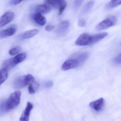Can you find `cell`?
Listing matches in <instances>:
<instances>
[{"instance_id":"cell-1","label":"cell","mask_w":121,"mask_h":121,"mask_svg":"<svg viewBox=\"0 0 121 121\" xmlns=\"http://www.w3.org/2000/svg\"><path fill=\"white\" fill-rule=\"evenodd\" d=\"M21 97V92L17 91L12 93L8 99L1 102L0 107V114L17 107L20 103Z\"/></svg>"},{"instance_id":"cell-2","label":"cell","mask_w":121,"mask_h":121,"mask_svg":"<svg viewBox=\"0 0 121 121\" xmlns=\"http://www.w3.org/2000/svg\"><path fill=\"white\" fill-rule=\"evenodd\" d=\"M34 80L35 78L33 76L28 74L17 78L14 81L13 85L15 88L20 89L29 85Z\"/></svg>"},{"instance_id":"cell-3","label":"cell","mask_w":121,"mask_h":121,"mask_svg":"<svg viewBox=\"0 0 121 121\" xmlns=\"http://www.w3.org/2000/svg\"><path fill=\"white\" fill-rule=\"evenodd\" d=\"M97 42L95 35H91L84 33L81 34L77 39L75 44L78 46H86Z\"/></svg>"},{"instance_id":"cell-4","label":"cell","mask_w":121,"mask_h":121,"mask_svg":"<svg viewBox=\"0 0 121 121\" xmlns=\"http://www.w3.org/2000/svg\"><path fill=\"white\" fill-rule=\"evenodd\" d=\"M26 57V54L25 53L19 54L15 57L5 61L3 64V66L7 69L13 68L24 61Z\"/></svg>"},{"instance_id":"cell-5","label":"cell","mask_w":121,"mask_h":121,"mask_svg":"<svg viewBox=\"0 0 121 121\" xmlns=\"http://www.w3.org/2000/svg\"><path fill=\"white\" fill-rule=\"evenodd\" d=\"M117 17L114 16L108 18L98 24L96 27L97 30H102L108 29L115 25L117 22Z\"/></svg>"},{"instance_id":"cell-6","label":"cell","mask_w":121,"mask_h":121,"mask_svg":"<svg viewBox=\"0 0 121 121\" xmlns=\"http://www.w3.org/2000/svg\"><path fill=\"white\" fill-rule=\"evenodd\" d=\"M80 65L79 61L73 58L65 61L62 65L61 69L63 70H68L78 67Z\"/></svg>"},{"instance_id":"cell-7","label":"cell","mask_w":121,"mask_h":121,"mask_svg":"<svg viewBox=\"0 0 121 121\" xmlns=\"http://www.w3.org/2000/svg\"><path fill=\"white\" fill-rule=\"evenodd\" d=\"M14 17V14L12 12H7L5 13L0 19V27L4 26L12 21Z\"/></svg>"},{"instance_id":"cell-8","label":"cell","mask_w":121,"mask_h":121,"mask_svg":"<svg viewBox=\"0 0 121 121\" xmlns=\"http://www.w3.org/2000/svg\"><path fill=\"white\" fill-rule=\"evenodd\" d=\"M70 22L69 21H64L59 25L56 32L59 36H62L67 34L70 27Z\"/></svg>"},{"instance_id":"cell-9","label":"cell","mask_w":121,"mask_h":121,"mask_svg":"<svg viewBox=\"0 0 121 121\" xmlns=\"http://www.w3.org/2000/svg\"><path fill=\"white\" fill-rule=\"evenodd\" d=\"M104 104V99L103 98L91 102L90 103V107L95 111L99 112L102 109Z\"/></svg>"},{"instance_id":"cell-10","label":"cell","mask_w":121,"mask_h":121,"mask_svg":"<svg viewBox=\"0 0 121 121\" xmlns=\"http://www.w3.org/2000/svg\"><path fill=\"white\" fill-rule=\"evenodd\" d=\"M33 108V104L30 102H28L25 110L20 117V120L21 121H29L30 112Z\"/></svg>"},{"instance_id":"cell-11","label":"cell","mask_w":121,"mask_h":121,"mask_svg":"<svg viewBox=\"0 0 121 121\" xmlns=\"http://www.w3.org/2000/svg\"><path fill=\"white\" fill-rule=\"evenodd\" d=\"M16 28L15 26H12L7 29L3 30L0 32V39L7 38L13 36L16 33Z\"/></svg>"},{"instance_id":"cell-12","label":"cell","mask_w":121,"mask_h":121,"mask_svg":"<svg viewBox=\"0 0 121 121\" xmlns=\"http://www.w3.org/2000/svg\"><path fill=\"white\" fill-rule=\"evenodd\" d=\"M89 54L87 52H82L77 53L73 56L74 58L78 60L80 64H82L87 59Z\"/></svg>"},{"instance_id":"cell-13","label":"cell","mask_w":121,"mask_h":121,"mask_svg":"<svg viewBox=\"0 0 121 121\" xmlns=\"http://www.w3.org/2000/svg\"><path fill=\"white\" fill-rule=\"evenodd\" d=\"M39 30L36 29L31 30L25 32L20 36V39L21 40L27 39L33 37L38 33Z\"/></svg>"},{"instance_id":"cell-14","label":"cell","mask_w":121,"mask_h":121,"mask_svg":"<svg viewBox=\"0 0 121 121\" xmlns=\"http://www.w3.org/2000/svg\"><path fill=\"white\" fill-rule=\"evenodd\" d=\"M34 19L35 22L40 26H44L46 22V18L40 13L35 14L34 16Z\"/></svg>"},{"instance_id":"cell-15","label":"cell","mask_w":121,"mask_h":121,"mask_svg":"<svg viewBox=\"0 0 121 121\" xmlns=\"http://www.w3.org/2000/svg\"><path fill=\"white\" fill-rule=\"evenodd\" d=\"M35 10L36 13L46 14L50 12V8L48 5L43 4L37 6L35 8Z\"/></svg>"},{"instance_id":"cell-16","label":"cell","mask_w":121,"mask_h":121,"mask_svg":"<svg viewBox=\"0 0 121 121\" xmlns=\"http://www.w3.org/2000/svg\"><path fill=\"white\" fill-rule=\"evenodd\" d=\"M95 4V2L93 0H91L87 3L83 7L82 9V14H85L87 13L93 7Z\"/></svg>"},{"instance_id":"cell-17","label":"cell","mask_w":121,"mask_h":121,"mask_svg":"<svg viewBox=\"0 0 121 121\" xmlns=\"http://www.w3.org/2000/svg\"><path fill=\"white\" fill-rule=\"evenodd\" d=\"M8 77L7 69L3 68L0 70V85H2L7 80Z\"/></svg>"},{"instance_id":"cell-18","label":"cell","mask_w":121,"mask_h":121,"mask_svg":"<svg viewBox=\"0 0 121 121\" xmlns=\"http://www.w3.org/2000/svg\"><path fill=\"white\" fill-rule=\"evenodd\" d=\"M121 4V0H112L107 6V8L112 9Z\"/></svg>"},{"instance_id":"cell-19","label":"cell","mask_w":121,"mask_h":121,"mask_svg":"<svg viewBox=\"0 0 121 121\" xmlns=\"http://www.w3.org/2000/svg\"><path fill=\"white\" fill-rule=\"evenodd\" d=\"M63 0H46L49 4L54 8H59Z\"/></svg>"},{"instance_id":"cell-20","label":"cell","mask_w":121,"mask_h":121,"mask_svg":"<svg viewBox=\"0 0 121 121\" xmlns=\"http://www.w3.org/2000/svg\"><path fill=\"white\" fill-rule=\"evenodd\" d=\"M112 62L114 65L121 64V53L113 58L112 60Z\"/></svg>"},{"instance_id":"cell-21","label":"cell","mask_w":121,"mask_h":121,"mask_svg":"<svg viewBox=\"0 0 121 121\" xmlns=\"http://www.w3.org/2000/svg\"><path fill=\"white\" fill-rule=\"evenodd\" d=\"M21 50V48L20 47H15L10 50L9 51V54L11 56H14L18 53Z\"/></svg>"},{"instance_id":"cell-22","label":"cell","mask_w":121,"mask_h":121,"mask_svg":"<svg viewBox=\"0 0 121 121\" xmlns=\"http://www.w3.org/2000/svg\"><path fill=\"white\" fill-rule=\"evenodd\" d=\"M66 2L64 0H63L59 7V15H61L62 14L63 12L66 8Z\"/></svg>"},{"instance_id":"cell-23","label":"cell","mask_w":121,"mask_h":121,"mask_svg":"<svg viewBox=\"0 0 121 121\" xmlns=\"http://www.w3.org/2000/svg\"><path fill=\"white\" fill-rule=\"evenodd\" d=\"M84 0H75L73 3V7L75 9H78L82 4Z\"/></svg>"},{"instance_id":"cell-24","label":"cell","mask_w":121,"mask_h":121,"mask_svg":"<svg viewBox=\"0 0 121 121\" xmlns=\"http://www.w3.org/2000/svg\"><path fill=\"white\" fill-rule=\"evenodd\" d=\"M28 90H29V93L31 94H34L35 92H36V90L32 82L31 83H30L29 85V87H28Z\"/></svg>"},{"instance_id":"cell-25","label":"cell","mask_w":121,"mask_h":121,"mask_svg":"<svg viewBox=\"0 0 121 121\" xmlns=\"http://www.w3.org/2000/svg\"><path fill=\"white\" fill-rule=\"evenodd\" d=\"M53 82L51 81H47L44 84V87L45 88L48 89L52 87L53 86Z\"/></svg>"},{"instance_id":"cell-26","label":"cell","mask_w":121,"mask_h":121,"mask_svg":"<svg viewBox=\"0 0 121 121\" xmlns=\"http://www.w3.org/2000/svg\"><path fill=\"white\" fill-rule=\"evenodd\" d=\"M86 25V21L83 19H81L78 21V25L80 27H83Z\"/></svg>"},{"instance_id":"cell-27","label":"cell","mask_w":121,"mask_h":121,"mask_svg":"<svg viewBox=\"0 0 121 121\" xmlns=\"http://www.w3.org/2000/svg\"><path fill=\"white\" fill-rule=\"evenodd\" d=\"M24 0H11L10 4L11 5H16L23 1Z\"/></svg>"},{"instance_id":"cell-28","label":"cell","mask_w":121,"mask_h":121,"mask_svg":"<svg viewBox=\"0 0 121 121\" xmlns=\"http://www.w3.org/2000/svg\"><path fill=\"white\" fill-rule=\"evenodd\" d=\"M54 28V26H53V25H48L46 27V30L48 31H50L53 30Z\"/></svg>"}]
</instances>
